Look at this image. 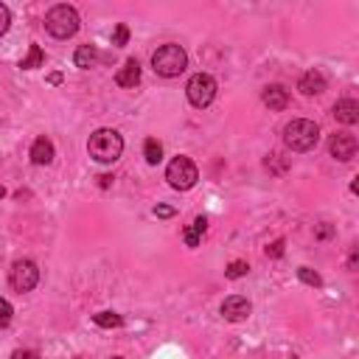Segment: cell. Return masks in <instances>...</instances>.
Returning <instances> with one entry per match:
<instances>
[{"instance_id": "obj_5", "label": "cell", "mask_w": 359, "mask_h": 359, "mask_svg": "<svg viewBox=\"0 0 359 359\" xmlns=\"http://www.w3.org/2000/svg\"><path fill=\"white\" fill-rule=\"evenodd\" d=\"M165 180H168L171 188H177V191H188V188L196 185L199 171H196L194 160H188V157H174V160L168 163V168H165Z\"/></svg>"}, {"instance_id": "obj_15", "label": "cell", "mask_w": 359, "mask_h": 359, "mask_svg": "<svg viewBox=\"0 0 359 359\" xmlns=\"http://www.w3.org/2000/svg\"><path fill=\"white\" fill-rule=\"evenodd\" d=\"M208 230V219L205 216H196L185 230H182V241L188 244V247H196L199 241H202V233Z\"/></svg>"}, {"instance_id": "obj_4", "label": "cell", "mask_w": 359, "mask_h": 359, "mask_svg": "<svg viewBox=\"0 0 359 359\" xmlns=\"http://www.w3.org/2000/svg\"><path fill=\"white\" fill-rule=\"evenodd\" d=\"M79 11L73 8V6H67V3H59V6H53L48 14H45V28H48V34L50 36H56V39H67V36H73L76 31H79Z\"/></svg>"}, {"instance_id": "obj_34", "label": "cell", "mask_w": 359, "mask_h": 359, "mask_svg": "<svg viewBox=\"0 0 359 359\" xmlns=\"http://www.w3.org/2000/svg\"><path fill=\"white\" fill-rule=\"evenodd\" d=\"M289 359H297V356H289Z\"/></svg>"}, {"instance_id": "obj_23", "label": "cell", "mask_w": 359, "mask_h": 359, "mask_svg": "<svg viewBox=\"0 0 359 359\" xmlns=\"http://www.w3.org/2000/svg\"><path fill=\"white\" fill-rule=\"evenodd\" d=\"M11 314H14L11 303H8L6 297H0V328H6V325L11 323Z\"/></svg>"}, {"instance_id": "obj_25", "label": "cell", "mask_w": 359, "mask_h": 359, "mask_svg": "<svg viewBox=\"0 0 359 359\" xmlns=\"http://www.w3.org/2000/svg\"><path fill=\"white\" fill-rule=\"evenodd\" d=\"M8 25H11V11L6 3H0V36L8 31Z\"/></svg>"}, {"instance_id": "obj_30", "label": "cell", "mask_w": 359, "mask_h": 359, "mask_svg": "<svg viewBox=\"0 0 359 359\" xmlns=\"http://www.w3.org/2000/svg\"><path fill=\"white\" fill-rule=\"evenodd\" d=\"M98 180H101V188H107V185L112 182V177H109V174H104V177H98Z\"/></svg>"}, {"instance_id": "obj_24", "label": "cell", "mask_w": 359, "mask_h": 359, "mask_svg": "<svg viewBox=\"0 0 359 359\" xmlns=\"http://www.w3.org/2000/svg\"><path fill=\"white\" fill-rule=\"evenodd\" d=\"M283 247H286V241H283V238H275V241L266 247V258H280V255H283Z\"/></svg>"}, {"instance_id": "obj_1", "label": "cell", "mask_w": 359, "mask_h": 359, "mask_svg": "<svg viewBox=\"0 0 359 359\" xmlns=\"http://www.w3.org/2000/svg\"><path fill=\"white\" fill-rule=\"evenodd\" d=\"M87 151L98 163H115L123 151V137L115 129H95L87 140Z\"/></svg>"}, {"instance_id": "obj_14", "label": "cell", "mask_w": 359, "mask_h": 359, "mask_svg": "<svg viewBox=\"0 0 359 359\" xmlns=\"http://www.w3.org/2000/svg\"><path fill=\"white\" fill-rule=\"evenodd\" d=\"M50 160H53V143H50L48 137H36V140L31 143V163L48 165Z\"/></svg>"}, {"instance_id": "obj_6", "label": "cell", "mask_w": 359, "mask_h": 359, "mask_svg": "<svg viewBox=\"0 0 359 359\" xmlns=\"http://www.w3.org/2000/svg\"><path fill=\"white\" fill-rule=\"evenodd\" d=\"M185 95H188V101L194 104V107H208L213 98H216V81H213V76H208V73H194L191 79H188V84H185Z\"/></svg>"}, {"instance_id": "obj_29", "label": "cell", "mask_w": 359, "mask_h": 359, "mask_svg": "<svg viewBox=\"0 0 359 359\" xmlns=\"http://www.w3.org/2000/svg\"><path fill=\"white\" fill-rule=\"evenodd\" d=\"M348 266L356 269V247H351V255H348Z\"/></svg>"}, {"instance_id": "obj_8", "label": "cell", "mask_w": 359, "mask_h": 359, "mask_svg": "<svg viewBox=\"0 0 359 359\" xmlns=\"http://www.w3.org/2000/svg\"><path fill=\"white\" fill-rule=\"evenodd\" d=\"M328 151H331V157H337L339 163H348V160L356 157V137L348 135V132H337V135H331V140H328Z\"/></svg>"}, {"instance_id": "obj_9", "label": "cell", "mask_w": 359, "mask_h": 359, "mask_svg": "<svg viewBox=\"0 0 359 359\" xmlns=\"http://www.w3.org/2000/svg\"><path fill=\"white\" fill-rule=\"evenodd\" d=\"M250 311H252V306H250V300L241 297V294H230V297L222 303V317L230 320V323H244V320L250 317Z\"/></svg>"}, {"instance_id": "obj_28", "label": "cell", "mask_w": 359, "mask_h": 359, "mask_svg": "<svg viewBox=\"0 0 359 359\" xmlns=\"http://www.w3.org/2000/svg\"><path fill=\"white\" fill-rule=\"evenodd\" d=\"M331 233H334V227H331V224H320V227H317V238H328Z\"/></svg>"}, {"instance_id": "obj_26", "label": "cell", "mask_w": 359, "mask_h": 359, "mask_svg": "<svg viewBox=\"0 0 359 359\" xmlns=\"http://www.w3.org/2000/svg\"><path fill=\"white\" fill-rule=\"evenodd\" d=\"M154 216L168 219V216H174V208H171V205H157V208H154Z\"/></svg>"}, {"instance_id": "obj_10", "label": "cell", "mask_w": 359, "mask_h": 359, "mask_svg": "<svg viewBox=\"0 0 359 359\" xmlns=\"http://www.w3.org/2000/svg\"><path fill=\"white\" fill-rule=\"evenodd\" d=\"M297 90H300L303 95H320V93L325 90V76H323L320 70H309V73L300 76Z\"/></svg>"}, {"instance_id": "obj_19", "label": "cell", "mask_w": 359, "mask_h": 359, "mask_svg": "<svg viewBox=\"0 0 359 359\" xmlns=\"http://www.w3.org/2000/svg\"><path fill=\"white\" fill-rule=\"evenodd\" d=\"M93 323L98 328H118V325H123L121 314H115V311H98V314H93Z\"/></svg>"}, {"instance_id": "obj_31", "label": "cell", "mask_w": 359, "mask_h": 359, "mask_svg": "<svg viewBox=\"0 0 359 359\" xmlns=\"http://www.w3.org/2000/svg\"><path fill=\"white\" fill-rule=\"evenodd\" d=\"M48 81H50V84H59V81H62V76H59V73H50V79H48Z\"/></svg>"}, {"instance_id": "obj_22", "label": "cell", "mask_w": 359, "mask_h": 359, "mask_svg": "<svg viewBox=\"0 0 359 359\" xmlns=\"http://www.w3.org/2000/svg\"><path fill=\"white\" fill-rule=\"evenodd\" d=\"M126 39H129V28H126L123 22H118V25H115V31H112V45H118V48H121V45H126Z\"/></svg>"}, {"instance_id": "obj_7", "label": "cell", "mask_w": 359, "mask_h": 359, "mask_svg": "<svg viewBox=\"0 0 359 359\" xmlns=\"http://www.w3.org/2000/svg\"><path fill=\"white\" fill-rule=\"evenodd\" d=\"M8 283H11L17 292H31V289L39 283V269H36V264L28 261V258L14 261L11 269H8Z\"/></svg>"}, {"instance_id": "obj_21", "label": "cell", "mask_w": 359, "mask_h": 359, "mask_svg": "<svg viewBox=\"0 0 359 359\" xmlns=\"http://www.w3.org/2000/svg\"><path fill=\"white\" fill-rule=\"evenodd\" d=\"M297 278H300L303 283H309V286H323V278H320L311 266H300V269H297Z\"/></svg>"}, {"instance_id": "obj_18", "label": "cell", "mask_w": 359, "mask_h": 359, "mask_svg": "<svg viewBox=\"0 0 359 359\" xmlns=\"http://www.w3.org/2000/svg\"><path fill=\"white\" fill-rule=\"evenodd\" d=\"M143 157H146L149 165H157V163L163 160V146H160V140L149 137V140L143 143Z\"/></svg>"}, {"instance_id": "obj_27", "label": "cell", "mask_w": 359, "mask_h": 359, "mask_svg": "<svg viewBox=\"0 0 359 359\" xmlns=\"http://www.w3.org/2000/svg\"><path fill=\"white\" fill-rule=\"evenodd\" d=\"M11 359H39V356H36L34 351H14Z\"/></svg>"}, {"instance_id": "obj_33", "label": "cell", "mask_w": 359, "mask_h": 359, "mask_svg": "<svg viewBox=\"0 0 359 359\" xmlns=\"http://www.w3.org/2000/svg\"><path fill=\"white\" fill-rule=\"evenodd\" d=\"M112 359H123V356H112Z\"/></svg>"}, {"instance_id": "obj_32", "label": "cell", "mask_w": 359, "mask_h": 359, "mask_svg": "<svg viewBox=\"0 0 359 359\" xmlns=\"http://www.w3.org/2000/svg\"><path fill=\"white\" fill-rule=\"evenodd\" d=\"M3 196H6V191H3V188H0V199H3Z\"/></svg>"}, {"instance_id": "obj_12", "label": "cell", "mask_w": 359, "mask_h": 359, "mask_svg": "<svg viewBox=\"0 0 359 359\" xmlns=\"http://www.w3.org/2000/svg\"><path fill=\"white\" fill-rule=\"evenodd\" d=\"M334 118L339 121V123H356L359 121V104L353 101V98H342V101H337L334 104Z\"/></svg>"}, {"instance_id": "obj_3", "label": "cell", "mask_w": 359, "mask_h": 359, "mask_svg": "<svg viewBox=\"0 0 359 359\" xmlns=\"http://www.w3.org/2000/svg\"><path fill=\"white\" fill-rule=\"evenodd\" d=\"M151 67H154L157 76L174 79V76H180V73L188 67V53H185L180 45H174V42L160 45V48L151 53Z\"/></svg>"}, {"instance_id": "obj_17", "label": "cell", "mask_w": 359, "mask_h": 359, "mask_svg": "<svg viewBox=\"0 0 359 359\" xmlns=\"http://www.w3.org/2000/svg\"><path fill=\"white\" fill-rule=\"evenodd\" d=\"M98 59V53H95V48L93 45H81V48H76V53H73V62H76V67H93V62Z\"/></svg>"}, {"instance_id": "obj_11", "label": "cell", "mask_w": 359, "mask_h": 359, "mask_svg": "<svg viewBox=\"0 0 359 359\" xmlns=\"http://www.w3.org/2000/svg\"><path fill=\"white\" fill-rule=\"evenodd\" d=\"M137 81H140V65H137V59H126L121 65V70L115 73V84L118 87H135Z\"/></svg>"}, {"instance_id": "obj_2", "label": "cell", "mask_w": 359, "mask_h": 359, "mask_svg": "<svg viewBox=\"0 0 359 359\" xmlns=\"http://www.w3.org/2000/svg\"><path fill=\"white\" fill-rule=\"evenodd\" d=\"M320 140V126L314 121H306V118H294L283 126V143L292 149V151H309L314 149Z\"/></svg>"}, {"instance_id": "obj_20", "label": "cell", "mask_w": 359, "mask_h": 359, "mask_svg": "<svg viewBox=\"0 0 359 359\" xmlns=\"http://www.w3.org/2000/svg\"><path fill=\"white\" fill-rule=\"evenodd\" d=\"M247 272H250V264H247V261H230V264H227V269H224V275H227L230 280L244 278Z\"/></svg>"}, {"instance_id": "obj_16", "label": "cell", "mask_w": 359, "mask_h": 359, "mask_svg": "<svg viewBox=\"0 0 359 359\" xmlns=\"http://www.w3.org/2000/svg\"><path fill=\"white\" fill-rule=\"evenodd\" d=\"M42 65H45L42 48H39V45H28V56L20 62V67H22V70H34V67H42Z\"/></svg>"}, {"instance_id": "obj_13", "label": "cell", "mask_w": 359, "mask_h": 359, "mask_svg": "<svg viewBox=\"0 0 359 359\" xmlns=\"http://www.w3.org/2000/svg\"><path fill=\"white\" fill-rule=\"evenodd\" d=\"M264 104H266L269 109H286V104H289L286 87H283V84H269V87L264 90Z\"/></svg>"}]
</instances>
